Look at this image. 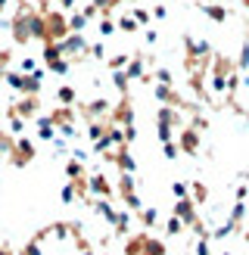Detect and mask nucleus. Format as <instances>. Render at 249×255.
<instances>
[{"label":"nucleus","instance_id":"nucleus-1","mask_svg":"<svg viewBox=\"0 0 249 255\" xmlns=\"http://www.w3.org/2000/svg\"><path fill=\"white\" fill-rule=\"evenodd\" d=\"M59 47H62V53H66V59H75V62L91 56V44H87L84 34H69L66 41H59Z\"/></svg>","mask_w":249,"mask_h":255},{"label":"nucleus","instance_id":"nucleus-2","mask_svg":"<svg viewBox=\"0 0 249 255\" xmlns=\"http://www.w3.org/2000/svg\"><path fill=\"white\" fill-rule=\"evenodd\" d=\"M9 156H12V162H16V165H28L34 159V143H31L28 137H16V146H12Z\"/></svg>","mask_w":249,"mask_h":255},{"label":"nucleus","instance_id":"nucleus-3","mask_svg":"<svg viewBox=\"0 0 249 255\" xmlns=\"http://www.w3.org/2000/svg\"><path fill=\"white\" fill-rule=\"evenodd\" d=\"M9 116H19V119H34L37 116V100L34 97H22V100H16V103L9 106Z\"/></svg>","mask_w":249,"mask_h":255},{"label":"nucleus","instance_id":"nucleus-4","mask_svg":"<svg viewBox=\"0 0 249 255\" xmlns=\"http://www.w3.org/2000/svg\"><path fill=\"white\" fill-rule=\"evenodd\" d=\"M174 215H178L184 224H190V227H196V224H199V218H196V206H193V199H190V196L174 202Z\"/></svg>","mask_w":249,"mask_h":255},{"label":"nucleus","instance_id":"nucleus-5","mask_svg":"<svg viewBox=\"0 0 249 255\" xmlns=\"http://www.w3.org/2000/svg\"><path fill=\"white\" fill-rule=\"evenodd\" d=\"M9 28H12V41H16V44H28L31 41V31H28V22H25V12L22 9L16 12V19L9 22Z\"/></svg>","mask_w":249,"mask_h":255},{"label":"nucleus","instance_id":"nucleus-6","mask_svg":"<svg viewBox=\"0 0 249 255\" xmlns=\"http://www.w3.org/2000/svg\"><path fill=\"white\" fill-rule=\"evenodd\" d=\"M112 122H116L119 128H131L134 125V109H131L128 97H122V103L116 106V112H112Z\"/></svg>","mask_w":249,"mask_h":255},{"label":"nucleus","instance_id":"nucleus-7","mask_svg":"<svg viewBox=\"0 0 249 255\" xmlns=\"http://www.w3.org/2000/svg\"><path fill=\"white\" fill-rule=\"evenodd\" d=\"M59 137L56 131V125L50 116H37V140H44V143H53V140Z\"/></svg>","mask_w":249,"mask_h":255},{"label":"nucleus","instance_id":"nucleus-8","mask_svg":"<svg viewBox=\"0 0 249 255\" xmlns=\"http://www.w3.org/2000/svg\"><path fill=\"white\" fill-rule=\"evenodd\" d=\"M181 152H190V156H196L199 152V131L196 128H187V131H181Z\"/></svg>","mask_w":249,"mask_h":255},{"label":"nucleus","instance_id":"nucleus-9","mask_svg":"<svg viewBox=\"0 0 249 255\" xmlns=\"http://www.w3.org/2000/svg\"><path fill=\"white\" fill-rule=\"evenodd\" d=\"M87 190H91V193H97L100 199L112 196V187H109V181H106L103 174H91V177H87Z\"/></svg>","mask_w":249,"mask_h":255},{"label":"nucleus","instance_id":"nucleus-10","mask_svg":"<svg viewBox=\"0 0 249 255\" xmlns=\"http://www.w3.org/2000/svg\"><path fill=\"white\" fill-rule=\"evenodd\" d=\"M156 100H159V103L162 106H181V97L178 94H174V87L171 84H156Z\"/></svg>","mask_w":249,"mask_h":255},{"label":"nucleus","instance_id":"nucleus-11","mask_svg":"<svg viewBox=\"0 0 249 255\" xmlns=\"http://www.w3.org/2000/svg\"><path fill=\"white\" fill-rule=\"evenodd\" d=\"M124 75H128L131 81L146 78V66H143V59H140V56H131V62H128V69H124ZM146 81H149V78H146Z\"/></svg>","mask_w":249,"mask_h":255},{"label":"nucleus","instance_id":"nucleus-12","mask_svg":"<svg viewBox=\"0 0 249 255\" xmlns=\"http://www.w3.org/2000/svg\"><path fill=\"white\" fill-rule=\"evenodd\" d=\"M109 109V100H91V103H84V116L91 119V122H97V116H103V112Z\"/></svg>","mask_w":249,"mask_h":255},{"label":"nucleus","instance_id":"nucleus-13","mask_svg":"<svg viewBox=\"0 0 249 255\" xmlns=\"http://www.w3.org/2000/svg\"><path fill=\"white\" fill-rule=\"evenodd\" d=\"M199 9H203V12H206V16L212 19V22H218V25L231 19V12H228V9H224V6H218V3H206V6H199Z\"/></svg>","mask_w":249,"mask_h":255},{"label":"nucleus","instance_id":"nucleus-14","mask_svg":"<svg viewBox=\"0 0 249 255\" xmlns=\"http://www.w3.org/2000/svg\"><path fill=\"white\" fill-rule=\"evenodd\" d=\"M94 209H97V215H103V218H106L109 224H116V221H119V212L112 209L106 199H97V202H94Z\"/></svg>","mask_w":249,"mask_h":255},{"label":"nucleus","instance_id":"nucleus-15","mask_svg":"<svg viewBox=\"0 0 249 255\" xmlns=\"http://www.w3.org/2000/svg\"><path fill=\"white\" fill-rule=\"evenodd\" d=\"M56 100H59V106H75L78 94H75V87H72V84H62L59 91H56Z\"/></svg>","mask_w":249,"mask_h":255},{"label":"nucleus","instance_id":"nucleus-16","mask_svg":"<svg viewBox=\"0 0 249 255\" xmlns=\"http://www.w3.org/2000/svg\"><path fill=\"white\" fill-rule=\"evenodd\" d=\"M87 22H91V19L84 16V9H78V12H72V16H69V28H72V34H81V31L87 28Z\"/></svg>","mask_w":249,"mask_h":255},{"label":"nucleus","instance_id":"nucleus-17","mask_svg":"<svg viewBox=\"0 0 249 255\" xmlns=\"http://www.w3.org/2000/svg\"><path fill=\"white\" fill-rule=\"evenodd\" d=\"M66 174H69V181H81V177H84V162L69 159L66 162Z\"/></svg>","mask_w":249,"mask_h":255},{"label":"nucleus","instance_id":"nucleus-18","mask_svg":"<svg viewBox=\"0 0 249 255\" xmlns=\"http://www.w3.org/2000/svg\"><path fill=\"white\" fill-rule=\"evenodd\" d=\"M116 22H119V31H124V34H134V31H140V22H137L134 16H119Z\"/></svg>","mask_w":249,"mask_h":255},{"label":"nucleus","instance_id":"nucleus-19","mask_svg":"<svg viewBox=\"0 0 249 255\" xmlns=\"http://www.w3.org/2000/svg\"><path fill=\"white\" fill-rule=\"evenodd\" d=\"M47 69L53 72V75H69V69H72V62L62 56V59H53V62H47Z\"/></svg>","mask_w":249,"mask_h":255},{"label":"nucleus","instance_id":"nucleus-20","mask_svg":"<svg viewBox=\"0 0 249 255\" xmlns=\"http://www.w3.org/2000/svg\"><path fill=\"white\" fill-rule=\"evenodd\" d=\"M112 84H116V91H122L124 97H128V84H131V78L124 72H112Z\"/></svg>","mask_w":249,"mask_h":255},{"label":"nucleus","instance_id":"nucleus-21","mask_svg":"<svg viewBox=\"0 0 249 255\" xmlns=\"http://www.w3.org/2000/svg\"><path fill=\"white\" fill-rule=\"evenodd\" d=\"M106 131H109V128H103L100 122H91V125H87V137H91V143H97L100 137H106Z\"/></svg>","mask_w":249,"mask_h":255},{"label":"nucleus","instance_id":"nucleus-22","mask_svg":"<svg viewBox=\"0 0 249 255\" xmlns=\"http://www.w3.org/2000/svg\"><path fill=\"white\" fill-rule=\"evenodd\" d=\"M128 56H124V53H116V56H109V62H106V66L112 69V72H122V69H128Z\"/></svg>","mask_w":249,"mask_h":255},{"label":"nucleus","instance_id":"nucleus-23","mask_svg":"<svg viewBox=\"0 0 249 255\" xmlns=\"http://www.w3.org/2000/svg\"><path fill=\"white\" fill-rule=\"evenodd\" d=\"M119 193H122V196L134 193V174H122V177H119Z\"/></svg>","mask_w":249,"mask_h":255},{"label":"nucleus","instance_id":"nucleus-24","mask_svg":"<svg viewBox=\"0 0 249 255\" xmlns=\"http://www.w3.org/2000/svg\"><path fill=\"white\" fill-rule=\"evenodd\" d=\"M237 69H240V72H246V69H249V41H243V44H240V56H237Z\"/></svg>","mask_w":249,"mask_h":255},{"label":"nucleus","instance_id":"nucleus-25","mask_svg":"<svg viewBox=\"0 0 249 255\" xmlns=\"http://www.w3.org/2000/svg\"><path fill=\"white\" fill-rule=\"evenodd\" d=\"M97 28H100V34H103V37H109V34H116L119 22H112L109 16H103V19H100V25H97Z\"/></svg>","mask_w":249,"mask_h":255},{"label":"nucleus","instance_id":"nucleus-26","mask_svg":"<svg viewBox=\"0 0 249 255\" xmlns=\"http://www.w3.org/2000/svg\"><path fill=\"white\" fill-rule=\"evenodd\" d=\"M22 131H25V119L9 116V134H12V137H22Z\"/></svg>","mask_w":249,"mask_h":255},{"label":"nucleus","instance_id":"nucleus-27","mask_svg":"<svg viewBox=\"0 0 249 255\" xmlns=\"http://www.w3.org/2000/svg\"><path fill=\"white\" fill-rule=\"evenodd\" d=\"M234 231H237V224H234V221L228 218V221H224V224H221V227H218V231L212 234V237H215V240H224V237H231Z\"/></svg>","mask_w":249,"mask_h":255},{"label":"nucleus","instance_id":"nucleus-28","mask_svg":"<svg viewBox=\"0 0 249 255\" xmlns=\"http://www.w3.org/2000/svg\"><path fill=\"white\" fill-rule=\"evenodd\" d=\"M165 231H168L171 237H178V234L184 231V221L178 218V215H174V218H168V224H165Z\"/></svg>","mask_w":249,"mask_h":255},{"label":"nucleus","instance_id":"nucleus-29","mask_svg":"<svg viewBox=\"0 0 249 255\" xmlns=\"http://www.w3.org/2000/svg\"><path fill=\"white\" fill-rule=\"evenodd\" d=\"M171 137H174V128L171 125H159V140L162 143H171Z\"/></svg>","mask_w":249,"mask_h":255},{"label":"nucleus","instance_id":"nucleus-30","mask_svg":"<svg viewBox=\"0 0 249 255\" xmlns=\"http://www.w3.org/2000/svg\"><path fill=\"white\" fill-rule=\"evenodd\" d=\"M243 215H246V202H237L234 212H231V221H234V224H240V221H243Z\"/></svg>","mask_w":249,"mask_h":255},{"label":"nucleus","instance_id":"nucleus-31","mask_svg":"<svg viewBox=\"0 0 249 255\" xmlns=\"http://www.w3.org/2000/svg\"><path fill=\"white\" fill-rule=\"evenodd\" d=\"M75 196H78V187H75V184L62 187V202H75Z\"/></svg>","mask_w":249,"mask_h":255},{"label":"nucleus","instance_id":"nucleus-32","mask_svg":"<svg viewBox=\"0 0 249 255\" xmlns=\"http://www.w3.org/2000/svg\"><path fill=\"white\" fill-rule=\"evenodd\" d=\"M190 193H193V199H196V202H203V199L209 196V190H206L203 184H190Z\"/></svg>","mask_w":249,"mask_h":255},{"label":"nucleus","instance_id":"nucleus-33","mask_svg":"<svg viewBox=\"0 0 249 255\" xmlns=\"http://www.w3.org/2000/svg\"><path fill=\"white\" fill-rule=\"evenodd\" d=\"M140 218H143L146 227H153V224L159 221V215H156V209H143V212H140Z\"/></svg>","mask_w":249,"mask_h":255},{"label":"nucleus","instance_id":"nucleus-34","mask_svg":"<svg viewBox=\"0 0 249 255\" xmlns=\"http://www.w3.org/2000/svg\"><path fill=\"white\" fill-rule=\"evenodd\" d=\"M19 72H22V75H34V72H37L34 59H19Z\"/></svg>","mask_w":249,"mask_h":255},{"label":"nucleus","instance_id":"nucleus-35","mask_svg":"<svg viewBox=\"0 0 249 255\" xmlns=\"http://www.w3.org/2000/svg\"><path fill=\"white\" fill-rule=\"evenodd\" d=\"M171 193H174V199H187V193H190V190H187V184H171Z\"/></svg>","mask_w":249,"mask_h":255},{"label":"nucleus","instance_id":"nucleus-36","mask_svg":"<svg viewBox=\"0 0 249 255\" xmlns=\"http://www.w3.org/2000/svg\"><path fill=\"white\" fill-rule=\"evenodd\" d=\"M162 152H165V159H178L181 146H178V143H162Z\"/></svg>","mask_w":249,"mask_h":255},{"label":"nucleus","instance_id":"nucleus-37","mask_svg":"<svg viewBox=\"0 0 249 255\" xmlns=\"http://www.w3.org/2000/svg\"><path fill=\"white\" fill-rule=\"evenodd\" d=\"M91 56H94V59H106V47H103V41L91 44Z\"/></svg>","mask_w":249,"mask_h":255},{"label":"nucleus","instance_id":"nucleus-38","mask_svg":"<svg viewBox=\"0 0 249 255\" xmlns=\"http://www.w3.org/2000/svg\"><path fill=\"white\" fill-rule=\"evenodd\" d=\"M156 81H159V84H171L174 75H171L168 69H156Z\"/></svg>","mask_w":249,"mask_h":255},{"label":"nucleus","instance_id":"nucleus-39","mask_svg":"<svg viewBox=\"0 0 249 255\" xmlns=\"http://www.w3.org/2000/svg\"><path fill=\"white\" fill-rule=\"evenodd\" d=\"M131 16H134L137 22H140V28H143V25H149V9H134Z\"/></svg>","mask_w":249,"mask_h":255},{"label":"nucleus","instance_id":"nucleus-40","mask_svg":"<svg viewBox=\"0 0 249 255\" xmlns=\"http://www.w3.org/2000/svg\"><path fill=\"white\" fill-rule=\"evenodd\" d=\"M9 59H12V50H0V75L6 72V66H9Z\"/></svg>","mask_w":249,"mask_h":255},{"label":"nucleus","instance_id":"nucleus-41","mask_svg":"<svg viewBox=\"0 0 249 255\" xmlns=\"http://www.w3.org/2000/svg\"><path fill=\"white\" fill-rule=\"evenodd\" d=\"M196 255H209V237H199V243H196Z\"/></svg>","mask_w":249,"mask_h":255},{"label":"nucleus","instance_id":"nucleus-42","mask_svg":"<svg viewBox=\"0 0 249 255\" xmlns=\"http://www.w3.org/2000/svg\"><path fill=\"white\" fill-rule=\"evenodd\" d=\"M128 224H131V221H128V215H124V212H119V221H116V227H119V231L124 234V231H128Z\"/></svg>","mask_w":249,"mask_h":255},{"label":"nucleus","instance_id":"nucleus-43","mask_svg":"<svg viewBox=\"0 0 249 255\" xmlns=\"http://www.w3.org/2000/svg\"><path fill=\"white\" fill-rule=\"evenodd\" d=\"M165 16H168V6H165V3L153 6V19H165Z\"/></svg>","mask_w":249,"mask_h":255},{"label":"nucleus","instance_id":"nucleus-44","mask_svg":"<svg viewBox=\"0 0 249 255\" xmlns=\"http://www.w3.org/2000/svg\"><path fill=\"white\" fill-rule=\"evenodd\" d=\"M143 37H146V44L153 47V44L159 41V31H156V28H146V34H143Z\"/></svg>","mask_w":249,"mask_h":255},{"label":"nucleus","instance_id":"nucleus-45","mask_svg":"<svg viewBox=\"0 0 249 255\" xmlns=\"http://www.w3.org/2000/svg\"><path fill=\"white\" fill-rule=\"evenodd\" d=\"M75 3H78V0H59V6H62V9H75Z\"/></svg>","mask_w":249,"mask_h":255},{"label":"nucleus","instance_id":"nucleus-46","mask_svg":"<svg viewBox=\"0 0 249 255\" xmlns=\"http://www.w3.org/2000/svg\"><path fill=\"white\" fill-rule=\"evenodd\" d=\"M6 3H9V0H0V12H3V9H6Z\"/></svg>","mask_w":249,"mask_h":255},{"label":"nucleus","instance_id":"nucleus-47","mask_svg":"<svg viewBox=\"0 0 249 255\" xmlns=\"http://www.w3.org/2000/svg\"><path fill=\"white\" fill-rule=\"evenodd\" d=\"M0 255H9V249H6V246H3V249H0Z\"/></svg>","mask_w":249,"mask_h":255},{"label":"nucleus","instance_id":"nucleus-48","mask_svg":"<svg viewBox=\"0 0 249 255\" xmlns=\"http://www.w3.org/2000/svg\"><path fill=\"white\" fill-rule=\"evenodd\" d=\"M116 3H122V0H116ZM124 3H134V0H124Z\"/></svg>","mask_w":249,"mask_h":255},{"label":"nucleus","instance_id":"nucleus-49","mask_svg":"<svg viewBox=\"0 0 249 255\" xmlns=\"http://www.w3.org/2000/svg\"><path fill=\"white\" fill-rule=\"evenodd\" d=\"M243 6H246V9H249V0H243Z\"/></svg>","mask_w":249,"mask_h":255},{"label":"nucleus","instance_id":"nucleus-50","mask_svg":"<svg viewBox=\"0 0 249 255\" xmlns=\"http://www.w3.org/2000/svg\"><path fill=\"white\" fill-rule=\"evenodd\" d=\"M0 156H3V146H0Z\"/></svg>","mask_w":249,"mask_h":255},{"label":"nucleus","instance_id":"nucleus-51","mask_svg":"<svg viewBox=\"0 0 249 255\" xmlns=\"http://www.w3.org/2000/svg\"><path fill=\"white\" fill-rule=\"evenodd\" d=\"M246 91H249V81H246Z\"/></svg>","mask_w":249,"mask_h":255},{"label":"nucleus","instance_id":"nucleus-52","mask_svg":"<svg viewBox=\"0 0 249 255\" xmlns=\"http://www.w3.org/2000/svg\"><path fill=\"white\" fill-rule=\"evenodd\" d=\"M224 255H231V252H224Z\"/></svg>","mask_w":249,"mask_h":255}]
</instances>
